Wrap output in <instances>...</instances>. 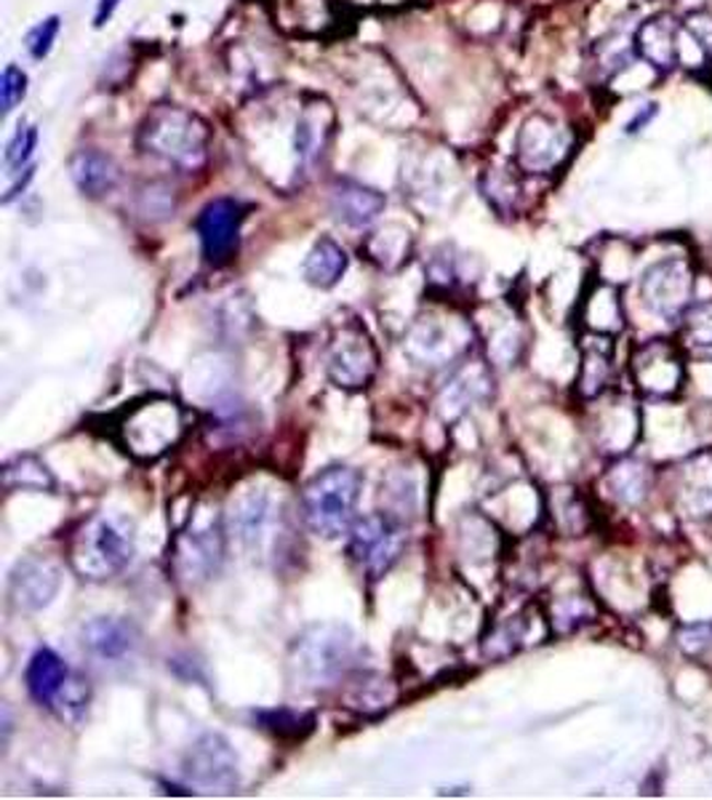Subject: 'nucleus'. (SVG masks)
Returning a JSON list of instances; mask_svg holds the SVG:
<instances>
[{"mask_svg": "<svg viewBox=\"0 0 712 800\" xmlns=\"http://www.w3.org/2000/svg\"><path fill=\"white\" fill-rule=\"evenodd\" d=\"M611 372V347L606 350H585V358H582V392L585 396H598L606 387V379H609Z\"/></svg>", "mask_w": 712, "mask_h": 800, "instance_id": "obj_32", "label": "nucleus"}, {"mask_svg": "<svg viewBox=\"0 0 712 800\" xmlns=\"http://www.w3.org/2000/svg\"><path fill=\"white\" fill-rule=\"evenodd\" d=\"M635 52L656 70H673L680 61V27L670 16L643 22L635 33Z\"/></svg>", "mask_w": 712, "mask_h": 800, "instance_id": "obj_17", "label": "nucleus"}, {"mask_svg": "<svg viewBox=\"0 0 712 800\" xmlns=\"http://www.w3.org/2000/svg\"><path fill=\"white\" fill-rule=\"evenodd\" d=\"M684 33L689 35L693 46L702 52V59H712V16L704 11H693L686 16Z\"/></svg>", "mask_w": 712, "mask_h": 800, "instance_id": "obj_34", "label": "nucleus"}, {"mask_svg": "<svg viewBox=\"0 0 712 800\" xmlns=\"http://www.w3.org/2000/svg\"><path fill=\"white\" fill-rule=\"evenodd\" d=\"M379 366L377 347L360 325H345L329 347V379L342 390H364Z\"/></svg>", "mask_w": 712, "mask_h": 800, "instance_id": "obj_9", "label": "nucleus"}, {"mask_svg": "<svg viewBox=\"0 0 712 800\" xmlns=\"http://www.w3.org/2000/svg\"><path fill=\"white\" fill-rule=\"evenodd\" d=\"M70 176L83 195L102 198V195L113 193L120 171L115 160L100 150H78L70 160Z\"/></svg>", "mask_w": 712, "mask_h": 800, "instance_id": "obj_18", "label": "nucleus"}, {"mask_svg": "<svg viewBox=\"0 0 712 800\" xmlns=\"http://www.w3.org/2000/svg\"><path fill=\"white\" fill-rule=\"evenodd\" d=\"M704 630H708V638H697V640H686V649H691V645H697V643H712V625H710V627H704Z\"/></svg>", "mask_w": 712, "mask_h": 800, "instance_id": "obj_37", "label": "nucleus"}, {"mask_svg": "<svg viewBox=\"0 0 712 800\" xmlns=\"http://www.w3.org/2000/svg\"><path fill=\"white\" fill-rule=\"evenodd\" d=\"M632 363H635L632 372H635L638 387L648 392V396H673L680 387V379H684L678 355L665 342L643 344Z\"/></svg>", "mask_w": 712, "mask_h": 800, "instance_id": "obj_15", "label": "nucleus"}, {"mask_svg": "<svg viewBox=\"0 0 712 800\" xmlns=\"http://www.w3.org/2000/svg\"><path fill=\"white\" fill-rule=\"evenodd\" d=\"M35 147H38V128L35 126H20L16 134L5 145L3 163L9 174H20V171L30 169V158H33Z\"/></svg>", "mask_w": 712, "mask_h": 800, "instance_id": "obj_31", "label": "nucleus"}, {"mask_svg": "<svg viewBox=\"0 0 712 800\" xmlns=\"http://www.w3.org/2000/svg\"><path fill=\"white\" fill-rule=\"evenodd\" d=\"M118 3H120V0H100V9H96V22H94L96 27H102V24L107 22L110 16H113V11L118 9Z\"/></svg>", "mask_w": 712, "mask_h": 800, "instance_id": "obj_36", "label": "nucleus"}, {"mask_svg": "<svg viewBox=\"0 0 712 800\" xmlns=\"http://www.w3.org/2000/svg\"><path fill=\"white\" fill-rule=\"evenodd\" d=\"M187 433V411L176 400L147 396L120 411L115 441L139 461H156L169 454Z\"/></svg>", "mask_w": 712, "mask_h": 800, "instance_id": "obj_2", "label": "nucleus"}, {"mask_svg": "<svg viewBox=\"0 0 712 800\" xmlns=\"http://www.w3.org/2000/svg\"><path fill=\"white\" fill-rule=\"evenodd\" d=\"M684 342L697 358H712V301H699L684 312Z\"/></svg>", "mask_w": 712, "mask_h": 800, "instance_id": "obj_27", "label": "nucleus"}, {"mask_svg": "<svg viewBox=\"0 0 712 800\" xmlns=\"http://www.w3.org/2000/svg\"><path fill=\"white\" fill-rule=\"evenodd\" d=\"M331 128H334V113L326 102L315 100L307 102L299 113L297 126H294V156H297L299 169H312L318 158L326 150Z\"/></svg>", "mask_w": 712, "mask_h": 800, "instance_id": "obj_16", "label": "nucleus"}, {"mask_svg": "<svg viewBox=\"0 0 712 800\" xmlns=\"http://www.w3.org/2000/svg\"><path fill=\"white\" fill-rule=\"evenodd\" d=\"M409 249H411V238L409 232L403 230V227H384V230L374 232L371 238H368L366 243V251L368 256H371L374 262L382 264V267L392 270L398 267V264H403L409 260Z\"/></svg>", "mask_w": 712, "mask_h": 800, "instance_id": "obj_26", "label": "nucleus"}, {"mask_svg": "<svg viewBox=\"0 0 712 800\" xmlns=\"http://www.w3.org/2000/svg\"><path fill=\"white\" fill-rule=\"evenodd\" d=\"M243 208L232 198H217L200 212L195 230H198L204 256L211 264H225L236 256L238 238H241Z\"/></svg>", "mask_w": 712, "mask_h": 800, "instance_id": "obj_12", "label": "nucleus"}, {"mask_svg": "<svg viewBox=\"0 0 712 800\" xmlns=\"http://www.w3.org/2000/svg\"><path fill=\"white\" fill-rule=\"evenodd\" d=\"M403 545H406V534L401 523L384 513H374L355 521V526L349 528L347 556L366 576L379 580L401 558Z\"/></svg>", "mask_w": 712, "mask_h": 800, "instance_id": "obj_7", "label": "nucleus"}, {"mask_svg": "<svg viewBox=\"0 0 712 800\" xmlns=\"http://www.w3.org/2000/svg\"><path fill=\"white\" fill-rule=\"evenodd\" d=\"M355 654H358V640L347 627L315 625L294 643V678L305 688L331 686L353 667Z\"/></svg>", "mask_w": 712, "mask_h": 800, "instance_id": "obj_5", "label": "nucleus"}, {"mask_svg": "<svg viewBox=\"0 0 712 800\" xmlns=\"http://www.w3.org/2000/svg\"><path fill=\"white\" fill-rule=\"evenodd\" d=\"M392 699H395V692H392L390 683L379 678V675H368V678H364L360 683H353V688H349L347 694L349 707H355V710L360 712L384 710V707L392 705Z\"/></svg>", "mask_w": 712, "mask_h": 800, "instance_id": "obj_30", "label": "nucleus"}, {"mask_svg": "<svg viewBox=\"0 0 712 800\" xmlns=\"http://www.w3.org/2000/svg\"><path fill=\"white\" fill-rule=\"evenodd\" d=\"M384 195L377 190L364 187V184L345 182L334 190L331 198V212L334 217L347 227H366L371 225L379 214L384 212Z\"/></svg>", "mask_w": 712, "mask_h": 800, "instance_id": "obj_19", "label": "nucleus"}, {"mask_svg": "<svg viewBox=\"0 0 712 800\" xmlns=\"http://www.w3.org/2000/svg\"><path fill=\"white\" fill-rule=\"evenodd\" d=\"M137 552V528L120 513H96L70 539V565L81 580L107 582L118 576Z\"/></svg>", "mask_w": 712, "mask_h": 800, "instance_id": "obj_1", "label": "nucleus"}, {"mask_svg": "<svg viewBox=\"0 0 712 800\" xmlns=\"http://www.w3.org/2000/svg\"><path fill=\"white\" fill-rule=\"evenodd\" d=\"M691 267L684 260H662L643 273L641 294L656 316H678L689 310Z\"/></svg>", "mask_w": 712, "mask_h": 800, "instance_id": "obj_11", "label": "nucleus"}, {"mask_svg": "<svg viewBox=\"0 0 712 800\" xmlns=\"http://www.w3.org/2000/svg\"><path fill=\"white\" fill-rule=\"evenodd\" d=\"M587 325L600 334L622 329V307L611 286H598V292L587 299Z\"/></svg>", "mask_w": 712, "mask_h": 800, "instance_id": "obj_29", "label": "nucleus"}, {"mask_svg": "<svg viewBox=\"0 0 712 800\" xmlns=\"http://www.w3.org/2000/svg\"><path fill=\"white\" fill-rule=\"evenodd\" d=\"M278 523V513H275L273 500L262 491H249L241 500L232 504L230 526L236 539L241 541L243 550L262 552L267 541H273V526Z\"/></svg>", "mask_w": 712, "mask_h": 800, "instance_id": "obj_14", "label": "nucleus"}, {"mask_svg": "<svg viewBox=\"0 0 712 800\" xmlns=\"http://www.w3.org/2000/svg\"><path fill=\"white\" fill-rule=\"evenodd\" d=\"M182 772L200 790L230 792L238 785V755L222 734H204L184 755Z\"/></svg>", "mask_w": 712, "mask_h": 800, "instance_id": "obj_10", "label": "nucleus"}, {"mask_svg": "<svg viewBox=\"0 0 712 800\" xmlns=\"http://www.w3.org/2000/svg\"><path fill=\"white\" fill-rule=\"evenodd\" d=\"M24 96H27V76L16 65H9L0 76V110H3V115H9Z\"/></svg>", "mask_w": 712, "mask_h": 800, "instance_id": "obj_33", "label": "nucleus"}, {"mask_svg": "<svg viewBox=\"0 0 712 800\" xmlns=\"http://www.w3.org/2000/svg\"><path fill=\"white\" fill-rule=\"evenodd\" d=\"M451 329H446L444 323H438V318H425L411 329L409 334V353L414 355L416 361H427L433 366L444 363L446 358H453L459 350L464 347V342H453Z\"/></svg>", "mask_w": 712, "mask_h": 800, "instance_id": "obj_23", "label": "nucleus"}, {"mask_svg": "<svg viewBox=\"0 0 712 800\" xmlns=\"http://www.w3.org/2000/svg\"><path fill=\"white\" fill-rule=\"evenodd\" d=\"M137 632L128 621L100 617L83 627V645L100 660H123L134 649Z\"/></svg>", "mask_w": 712, "mask_h": 800, "instance_id": "obj_22", "label": "nucleus"}, {"mask_svg": "<svg viewBox=\"0 0 712 800\" xmlns=\"http://www.w3.org/2000/svg\"><path fill=\"white\" fill-rule=\"evenodd\" d=\"M59 35V16H48L46 22H41L33 33L27 35V48L33 54V59H43L48 52H51L54 41Z\"/></svg>", "mask_w": 712, "mask_h": 800, "instance_id": "obj_35", "label": "nucleus"}, {"mask_svg": "<svg viewBox=\"0 0 712 800\" xmlns=\"http://www.w3.org/2000/svg\"><path fill=\"white\" fill-rule=\"evenodd\" d=\"M57 485L51 470L38 457H16L3 467L5 491H51Z\"/></svg>", "mask_w": 712, "mask_h": 800, "instance_id": "obj_25", "label": "nucleus"}, {"mask_svg": "<svg viewBox=\"0 0 712 800\" xmlns=\"http://www.w3.org/2000/svg\"><path fill=\"white\" fill-rule=\"evenodd\" d=\"M364 480L353 467L334 465L318 472L302 491V521L315 537L340 539L355 526Z\"/></svg>", "mask_w": 712, "mask_h": 800, "instance_id": "obj_3", "label": "nucleus"}, {"mask_svg": "<svg viewBox=\"0 0 712 800\" xmlns=\"http://www.w3.org/2000/svg\"><path fill=\"white\" fill-rule=\"evenodd\" d=\"M225 558V528L219 515L200 510L190 518L187 528L176 537L174 569L184 582L198 584L217 574Z\"/></svg>", "mask_w": 712, "mask_h": 800, "instance_id": "obj_6", "label": "nucleus"}, {"mask_svg": "<svg viewBox=\"0 0 712 800\" xmlns=\"http://www.w3.org/2000/svg\"><path fill=\"white\" fill-rule=\"evenodd\" d=\"M67 681H70V673H67V664L59 654H54L51 649L35 651L27 664V673H24L30 697L38 705H54Z\"/></svg>", "mask_w": 712, "mask_h": 800, "instance_id": "obj_21", "label": "nucleus"}, {"mask_svg": "<svg viewBox=\"0 0 712 800\" xmlns=\"http://www.w3.org/2000/svg\"><path fill=\"white\" fill-rule=\"evenodd\" d=\"M256 720L262 723V729L269 731L273 736L278 740H291V742H302L307 734L312 731L315 725V718L305 716V712H294V710H265V712H256Z\"/></svg>", "mask_w": 712, "mask_h": 800, "instance_id": "obj_28", "label": "nucleus"}, {"mask_svg": "<svg viewBox=\"0 0 712 800\" xmlns=\"http://www.w3.org/2000/svg\"><path fill=\"white\" fill-rule=\"evenodd\" d=\"M305 281L315 288H334L347 270V254L331 238H321L305 260Z\"/></svg>", "mask_w": 712, "mask_h": 800, "instance_id": "obj_24", "label": "nucleus"}, {"mask_svg": "<svg viewBox=\"0 0 712 800\" xmlns=\"http://www.w3.org/2000/svg\"><path fill=\"white\" fill-rule=\"evenodd\" d=\"M678 494L680 507L689 510V515L712 513V454H699L686 461L678 472Z\"/></svg>", "mask_w": 712, "mask_h": 800, "instance_id": "obj_20", "label": "nucleus"}, {"mask_svg": "<svg viewBox=\"0 0 712 800\" xmlns=\"http://www.w3.org/2000/svg\"><path fill=\"white\" fill-rule=\"evenodd\" d=\"M574 137L548 115H533L520 128L515 141V160L529 174H548L569 158Z\"/></svg>", "mask_w": 712, "mask_h": 800, "instance_id": "obj_8", "label": "nucleus"}, {"mask_svg": "<svg viewBox=\"0 0 712 800\" xmlns=\"http://www.w3.org/2000/svg\"><path fill=\"white\" fill-rule=\"evenodd\" d=\"M61 587V571L51 560L24 558L11 571L9 598L20 612H41L57 598Z\"/></svg>", "mask_w": 712, "mask_h": 800, "instance_id": "obj_13", "label": "nucleus"}, {"mask_svg": "<svg viewBox=\"0 0 712 800\" xmlns=\"http://www.w3.org/2000/svg\"><path fill=\"white\" fill-rule=\"evenodd\" d=\"M139 145L182 171H198L208 158V126L174 104L152 110L139 132Z\"/></svg>", "mask_w": 712, "mask_h": 800, "instance_id": "obj_4", "label": "nucleus"}]
</instances>
